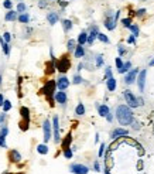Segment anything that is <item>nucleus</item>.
Here are the masks:
<instances>
[{"mask_svg":"<svg viewBox=\"0 0 154 174\" xmlns=\"http://www.w3.org/2000/svg\"><path fill=\"white\" fill-rule=\"evenodd\" d=\"M116 117H117V122L123 125V126H127L133 123V112L130 109V106L127 105H119L116 108Z\"/></svg>","mask_w":154,"mask_h":174,"instance_id":"nucleus-1","label":"nucleus"},{"mask_svg":"<svg viewBox=\"0 0 154 174\" xmlns=\"http://www.w3.org/2000/svg\"><path fill=\"white\" fill-rule=\"evenodd\" d=\"M55 67H57V70L59 72H67L68 70H69V67H71V61H69V58L67 57V55H64V57L61 58V59H58V61H55Z\"/></svg>","mask_w":154,"mask_h":174,"instance_id":"nucleus-2","label":"nucleus"},{"mask_svg":"<svg viewBox=\"0 0 154 174\" xmlns=\"http://www.w3.org/2000/svg\"><path fill=\"white\" fill-rule=\"evenodd\" d=\"M123 96H124V99H126L127 106H130V108H137V106H140V103H139V98H136L130 91H124Z\"/></svg>","mask_w":154,"mask_h":174,"instance_id":"nucleus-3","label":"nucleus"},{"mask_svg":"<svg viewBox=\"0 0 154 174\" xmlns=\"http://www.w3.org/2000/svg\"><path fill=\"white\" fill-rule=\"evenodd\" d=\"M55 86H57V82H54V81H48V82H47V85L43 88V92H44L45 95L48 96V101L51 102V105L54 103V102H52V95H55V94H54Z\"/></svg>","mask_w":154,"mask_h":174,"instance_id":"nucleus-4","label":"nucleus"},{"mask_svg":"<svg viewBox=\"0 0 154 174\" xmlns=\"http://www.w3.org/2000/svg\"><path fill=\"white\" fill-rule=\"evenodd\" d=\"M139 72H140V71H139L137 68H133V70H130L129 72H126V75H124V84H127V85L133 84L136 79H137Z\"/></svg>","mask_w":154,"mask_h":174,"instance_id":"nucleus-5","label":"nucleus"},{"mask_svg":"<svg viewBox=\"0 0 154 174\" xmlns=\"http://www.w3.org/2000/svg\"><path fill=\"white\" fill-rule=\"evenodd\" d=\"M103 24H105V27H106L108 30H110V31L115 30L116 24H117V21H116V19H115V14H112L109 12V13L106 14V19H105V23H103Z\"/></svg>","mask_w":154,"mask_h":174,"instance_id":"nucleus-6","label":"nucleus"},{"mask_svg":"<svg viewBox=\"0 0 154 174\" xmlns=\"http://www.w3.org/2000/svg\"><path fill=\"white\" fill-rule=\"evenodd\" d=\"M52 132H54V140H55V143H58L61 140V136H59V119H58V116H54V119H52Z\"/></svg>","mask_w":154,"mask_h":174,"instance_id":"nucleus-7","label":"nucleus"},{"mask_svg":"<svg viewBox=\"0 0 154 174\" xmlns=\"http://www.w3.org/2000/svg\"><path fill=\"white\" fill-rule=\"evenodd\" d=\"M43 130H44V142L47 143L52 136V125L50 123V120H44V123H43Z\"/></svg>","mask_w":154,"mask_h":174,"instance_id":"nucleus-8","label":"nucleus"},{"mask_svg":"<svg viewBox=\"0 0 154 174\" xmlns=\"http://www.w3.org/2000/svg\"><path fill=\"white\" fill-rule=\"evenodd\" d=\"M69 171L74 174H88L89 173V168L84 166V164H72L69 167Z\"/></svg>","mask_w":154,"mask_h":174,"instance_id":"nucleus-9","label":"nucleus"},{"mask_svg":"<svg viewBox=\"0 0 154 174\" xmlns=\"http://www.w3.org/2000/svg\"><path fill=\"white\" fill-rule=\"evenodd\" d=\"M146 75H147V71L143 70V71L139 72L137 75V86H139V91L143 92L144 91V86H146Z\"/></svg>","mask_w":154,"mask_h":174,"instance_id":"nucleus-10","label":"nucleus"},{"mask_svg":"<svg viewBox=\"0 0 154 174\" xmlns=\"http://www.w3.org/2000/svg\"><path fill=\"white\" fill-rule=\"evenodd\" d=\"M68 86H69V79L67 77H59L57 79V88L59 91H65Z\"/></svg>","mask_w":154,"mask_h":174,"instance_id":"nucleus-11","label":"nucleus"},{"mask_svg":"<svg viewBox=\"0 0 154 174\" xmlns=\"http://www.w3.org/2000/svg\"><path fill=\"white\" fill-rule=\"evenodd\" d=\"M54 99L59 105H65L67 103V94H65L64 91H58V92H55V95H54Z\"/></svg>","mask_w":154,"mask_h":174,"instance_id":"nucleus-12","label":"nucleus"},{"mask_svg":"<svg viewBox=\"0 0 154 174\" xmlns=\"http://www.w3.org/2000/svg\"><path fill=\"white\" fill-rule=\"evenodd\" d=\"M98 34H99V30H98L96 26H93L92 28H90V33L88 34V44L89 45L93 44V41L98 38Z\"/></svg>","mask_w":154,"mask_h":174,"instance_id":"nucleus-13","label":"nucleus"},{"mask_svg":"<svg viewBox=\"0 0 154 174\" xmlns=\"http://www.w3.org/2000/svg\"><path fill=\"white\" fill-rule=\"evenodd\" d=\"M129 132L126 129H123V128H117V129H115L113 132H112V135H110V137L115 140V139H117V137H123V136H127Z\"/></svg>","mask_w":154,"mask_h":174,"instance_id":"nucleus-14","label":"nucleus"},{"mask_svg":"<svg viewBox=\"0 0 154 174\" xmlns=\"http://www.w3.org/2000/svg\"><path fill=\"white\" fill-rule=\"evenodd\" d=\"M9 133V129L7 126H3L1 130H0V147H6V136Z\"/></svg>","mask_w":154,"mask_h":174,"instance_id":"nucleus-15","label":"nucleus"},{"mask_svg":"<svg viewBox=\"0 0 154 174\" xmlns=\"http://www.w3.org/2000/svg\"><path fill=\"white\" fill-rule=\"evenodd\" d=\"M98 113L102 116V117H106L110 113L109 106L108 105H98Z\"/></svg>","mask_w":154,"mask_h":174,"instance_id":"nucleus-16","label":"nucleus"},{"mask_svg":"<svg viewBox=\"0 0 154 174\" xmlns=\"http://www.w3.org/2000/svg\"><path fill=\"white\" fill-rule=\"evenodd\" d=\"M47 20H48V23H50L51 26H54V24H57L58 23L59 17H58V14L55 13V12H51V13L47 14Z\"/></svg>","mask_w":154,"mask_h":174,"instance_id":"nucleus-17","label":"nucleus"},{"mask_svg":"<svg viewBox=\"0 0 154 174\" xmlns=\"http://www.w3.org/2000/svg\"><path fill=\"white\" fill-rule=\"evenodd\" d=\"M106 86H108V89L110 91V92H113V91L116 89V86H117V82H116L115 77H110L106 79Z\"/></svg>","mask_w":154,"mask_h":174,"instance_id":"nucleus-18","label":"nucleus"},{"mask_svg":"<svg viewBox=\"0 0 154 174\" xmlns=\"http://www.w3.org/2000/svg\"><path fill=\"white\" fill-rule=\"evenodd\" d=\"M74 55H75L77 58H82V57H85L84 45L78 44V45H77V48H75V51H74Z\"/></svg>","mask_w":154,"mask_h":174,"instance_id":"nucleus-19","label":"nucleus"},{"mask_svg":"<svg viewBox=\"0 0 154 174\" xmlns=\"http://www.w3.org/2000/svg\"><path fill=\"white\" fill-rule=\"evenodd\" d=\"M17 13H19V12H13V10L7 12L6 17H4V19H6V21H14V20H17V19H19Z\"/></svg>","mask_w":154,"mask_h":174,"instance_id":"nucleus-20","label":"nucleus"},{"mask_svg":"<svg viewBox=\"0 0 154 174\" xmlns=\"http://www.w3.org/2000/svg\"><path fill=\"white\" fill-rule=\"evenodd\" d=\"M85 43H88V33L86 31H82L79 36H78V44L84 45Z\"/></svg>","mask_w":154,"mask_h":174,"instance_id":"nucleus-21","label":"nucleus"},{"mask_svg":"<svg viewBox=\"0 0 154 174\" xmlns=\"http://www.w3.org/2000/svg\"><path fill=\"white\" fill-rule=\"evenodd\" d=\"M71 142H72V135L71 133H68V135L65 136V139L62 140V149H68L71 146Z\"/></svg>","mask_w":154,"mask_h":174,"instance_id":"nucleus-22","label":"nucleus"},{"mask_svg":"<svg viewBox=\"0 0 154 174\" xmlns=\"http://www.w3.org/2000/svg\"><path fill=\"white\" fill-rule=\"evenodd\" d=\"M0 43H1V48H3L4 54L9 55V54H10V45H9V43L4 41V38H1V37H0Z\"/></svg>","mask_w":154,"mask_h":174,"instance_id":"nucleus-23","label":"nucleus"},{"mask_svg":"<svg viewBox=\"0 0 154 174\" xmlns=\"http://www.w3.org/2000/svg\"><path fill=\"white\" fill-rule=\"evenodd\" d=\"M62 27H64V31L68 33L69 30H72L74 24H72V21H71V20H62Z\"/></svg>","mask_w":154,"mask_h":174,"instance_id":"nucleus-24","label":"nucleus"},{"mask_svg":"<svg viewBox=\"0 0 154 174\" xmlns=\"http://www.w3.org/2000/svg\"><path fill=\"white\" fill-rule=\"evenodd\" d=\"M20 113H21V116L26 119L27 122H30V110H28V108H21Z\"/></svg>","mask_w":154,"mask_h":174,"instance_id":"nucleus-25","label":"nucleus"},{"mask_svg":"<svg viewBox=\"0 0 154 174\" xmlns=\"http://www.w3.org/2000/svg\"><path fill=\"white\" fill-rule=\"evenodd\" d=\"M75 113H77V115H79V116L85 115V106H84V103H78L77 108H75Z\"/></svg>","mask_w":154,"mask_h":174,"instance_id":"nucleus-26","label":"nucleus"},{"mask_svg":"<svg viewBox=\"0 0 154 174\" xmlns=\"http://www.w3.org/2000/svg\"><path fill=\"white\" fill-rule=\"evenodd\" d=\"M37 152H38L40 154H47V153H48V147H47V144H45V143L38 144V146H37Z\"/></svg>","mask_w":154,"mask_h":174,"instance_id":"nucleus-27","label":"nucleus"},{"mask_svg":"<svg viewBox=\"0 0 154 174\" xmlns=\"http://www.w3.org/2000/svg\"><path fill=\"white\" fill-rule=\"evenodd\" d=\"M17 20H19L20 23H24V24H26V23H28V21H30V16H28L27 13H21Z\"/></svg>","mask_w":154,"mask_h":174,"instance_id":"nucleus-28","label":"nucleus"},{"mask_svg":"<svg viewBox=\"0 0 154 174\" xmlns=\"http://www.w3.org/2000/svg\"><path fill=\"white\" fill-rule=\"evenodd\" d=\"M55 70H57V67H55V61H51V62H48V64H47V74H52Z\"/></svg>","mask_w":154,"mask_h":174,"instance_id":"nucleus-29","label":"nucleus"},{"mask_svg":"<svg viewBox=\"0 0 154 174\" xmlns=\"http://www.w3.org/2000/svg\"><path fill=\"white\" fill-rule=\"evenodd\" d=\"M129 30L132 31V34H133L134 37H139V34H140V30H139V26H136V24H132V26L129 27Z\"/></svg>","mask_w":154,"mask_h":174,"instance_id":"nucleus-30","label":"nucleus"},{"mask_svg":"<svg viewBox=\"0 0 154 174\" xmlns=\"http://www.w3.org/2000/svg\"><path fill=\"white\" fill-rule=\"evenodd\" d=\"M10 157H12V160L13 161H20L21 160V156H20V153L17 152V150H13V152L10 153Z\"/></svg>","mask_w":154,"mask_h":174,"instance_id":"nucleus-31","label":"nucleus"},{"mask_svg":"<svg viewBox=\"0 0 154 174\" xmlns=\"http://www.w3.org/2000/svg\"><path fill=\"white\" fill-rule=\"evenodd\" d=\"M130 68H132V62L130 61H127V62H124V65H123V68L120 70V74H126V72L130 71Z\"/></svg>","mask_w":154,"mask_h":174,"instance_id":"nucleus-32","label":"nucleus"},{"mask_svg":"<svg viewBox=\"0 0 154 174\" xmlns=\"http://www.w3.org/2000/svg\"><path fill=\"white\" fill-rule=\"evenodd\" d=\"M67 48H68L69 51H75V48H77V45H75V40H69V41L67 43Z\"/></svg>","mask_w":154,"mask_h":174,"instance_id":"nucleus-33","label":"nucleus"},{"mask_svg":"<svg viewBox=\"0 0 154 174\" xmlns=\"http://www.w3.org/2000/svg\"><path fill=\"white\" fill-rule=\"evenodd\" d=\"M115 62H116V68H117V71H120V70L123 68V65H124V62L122 61V58L117 57V58L115 59Z\"/></svg>","mask_w":154,"mask_h":174,"instance_id":"nucleus-34","label":"nucleus"},{"mask_svg":"<svg viewBox=\"0 0 154 174\" xmlns=\"http://www.w3.org/2000/svg\"><path fill=\"white\" fill-rule=\"evenodd\" d=\"M98 40H100L102 43H106V44L109 43V38H108V36H106V34H103V33H99V34H98Z\"/></svg>","mask_w":154,"mask_h":174,"instance_id":"nucleus-35","label":"nucleus"},{"mask_svg":"<svg viewBox=\"0 0 154 174\" xmlns=\"http://www.w3.org/2000/svg\"><path fill=\"white\" fill-rule=\"evenodd\" d=\"M26 10H27V6L24 3H19L17 4V12L19 13H26Z\"/></svg>","mask_w":154,"mask_h":174,"instance_id":"nucleus-36","label":"nucleus"},{"mask_svg":"<svg viewBox=\"0 0 154 174\" xmlns=\"http://www.w3.org/2000/svg\"><path fill=\"white\" fill-rule=\"evenodd\" d=\"M64 157L65 159H72V149H65L64 150Z\"/></svg>","mask_w":154,"mask_h":174,"instance_id":"nucleus-37","label":"nucleus"},{"mask_svg":"<svg viewBox=\"0 0 154 174\" xmlns=\"http://www.w3.org/2000/svg\"><path fill=\"white\" fill-rule=\"evenodd\" d=\"M12 109V103H10V101H4V103H3V110L4 112H7V110Z\"/></svg>","mask_w":154,"mask_h":174,"instance_id":"nucleus-38","label":"nucleus"},{"mask_svg":"<svg viewBox=\"0 0 154 174\" xmlns=\"http://www.w3.org/2000/svg\"><path fill=\"white\" fill-rule=\"evenodd\" d=\"M102 65H103V57L102 55H96V67L100 68Z\"/></svg>","mask_w":154,"mask_h":174,"instance_id":"nucleus-39","label":"nucleus"},{"mask_svg":"<svg viewBox=\"0 0 154 174\" xmlns=\"http://www.w3.org/2000/svg\"><path fill=\"white\" fill-rule=\"evenodd\" d=\"M122 24L124 27H127V28H129V27L132 26V19H123L122 20Z\"/></svg>","mask_w":154,"mask_h":174,"instance_id":"nucleus-40","label":"nucleus"},{"mask_svg":"<svg viewBox=\"0 0 154 174\" xmlns=\"http://www.w3.org/2000/svg\"><path fill=\"white\" fill-rule=\"evenodd\" d=\"M113 77L112 75V70H110V67H106V71H105V79H108V78Z\"/></svg>","mask_w":154,"mask_h":174,"instance_id":"nucleus-41","label":"nucleus"},{"mask_svg":"<svg viewBox=\"0 0 154 174\" xmlns=\"http://www.w3.org/2000/svg\"><path fill=\"white\" fill-rule=\"evenodd\" d=\"M82 81H84V78L81 77V75H75V77H74V81H72V82H74V84H81Z\"/></svg>","mask_w":154,"mask_h":174,"instance_id":"nucleus-42","label":"nucleus"},{"mask_svg":"<svg viewBox=\"0 0 154 174\" xmlns=\"http://www.w3.org/2000/svg\"><path fill=\"white\" fill-rule=\"evenodd\" d=\"M3 6L6 7V9H9V10H10V9L13 7V3H12V0H4V3H3Z\"/></svg>","mask_w":154,"mask_h":174,"instance_id":"nucleus-43","label":"nucleus"},{"mask_svg":"<svg viewBox=\"0 0 154 174\" xmlns=\"http://www.w3.org/2000/svg\"><path fill=\"white\" fill-rule=\"evenodd\" d=\"M146 14V9H139L137 12H136V16L137 17H141V16H144Z\"/></svg>","mask_w":154,"mask_h":174,"instance_id":"nucleus-44","label":"nucleus"},{"mask_svg":"<svg viewBox=\"0 0 154 174\" xmlns=\"http://www.w3.org/2000/svg\"><path fill=\"white\" fill-rule=\"evenodd\" d=\"M117 50H119V54H120V55H123V54L126 52V48H124V47H123L122 44L117 45Z\"/></svg>","mask_w":154,"mask_h":174,"instance_id":"nucleus-45","label":"nucleus"},{"mask_svg":"<svg viewBox=\"0 0 154 174\" xmlns=\"http://www.w3.org/2000/svg\"><path fill=\"white\" fill-rule=\"evenodd\" d=\"M105 147H106V144H105V143H102V144H100V147H99V157H102V156H103Z\"/></svg>","mask_w":154,"mask_h":174,"instance_id":"nucleus-46","label":"nucleus"},{"mask_svg":"<svg viewBox=\"0 0 154 174\" xmlns=\"http://www.w3.org/2000/svg\"><path fill=\"white\" fill-rule=\"evenodd\" d=\"M127 43H129V44H133V45L136 44V40H134V36H133V34H132V36L127 38Z\"/></svg>","mask_w":154,"mask_h":174,"instance_id":"nucleus-47","label":"nucleus"},{"mask_svg":"<svg viewBox=\"0 0 154 174\" xmlns=\"http://www.w3.org/2000/svg\"><path fill=\"white\" fill-rule=\"evenodd\" d=\"M3 38H4V41H10L12 40V36H10V33H4V36H3Z\"/></svg>","mask_w":154,"mask_h":174,"instance_id":"nucleus-48","label":"nucleus"},{"mask_svg":"<svg viewBox=\"0 0 154 174\" xmlns=\"http://www.w3.org/2000/svg\"><path fill=\"white\" fill-rule=\"evenodd\" d=\"M93 168H95V171H100V166H99V161H95V163H93Z\"/></svg>","mask_w":154,"mask_h":174,"instance_id":"nucleus-49","label":"nucleus"},{"mask_svg":"<svg viewBox=\"0 0 154 174\" xmlns=\"http://www.w3.org/2000/svg\"><path fill=\"white\" fill-rule=\"evenodd\" d=\"M38 6L44 9V7L47 6V0H40V1H38Z\"/></svg>","mask_w":154,"mask_h":174,"instance_id":"nucleus-50","label":"nucleus"},{"mask_svg":"<svg viewBox=\"0 0 154 174\" xmlns=\"http://www.w3.org/2000/svg\"><path fill=\"white\" fill-rule=\"evenodd\" d=\"M4 101H6V99H4V96H3V95L0 94V106H3V103H4Z\"/></svg>","mask_w":154,"mask_h":174,"instance_id":"nucleus-51","label":"nucleus"},{"mask_svg":"<svg viewBox=\"0 0 154 174\" xmlns=\"http://www.w3.org/2000/svg\"><path fill=\"white\" fill-rule=\"evenodd\" d=\"M106 119H108V122H112V120H113V116H112V113H109V115L106 116Z\"/></svg>","mask_w":154,"mask_h":174,"instance_id":"nucleus-52","label":"nucleus"},{"mask_svg":"<svg viewBox=\"0 0 154 174\" xmlns=\"http://www.w3.org/2000/svg\"><path fill=\"white\" fill-rule=\"evenodd\" d=\"M4 117H6V115H4V113H1V115H0V123L4 122Z\"/></svg>","mask_w":154,"mask_h":174,"instance_id":"nucleus-53","label":"nucleus"},{"mask_svg":"<svg viewBox=\"0 0 154 174\" xmlns=\"http://www.w3.org/2000/svg\"><path fill=\"white\" fill-rule=\"evenodd\" d=\"M78 70H79V71H81V70H84V64H79V65H78Z\"/></svg>","mask_w":154,"mask_h":174,"instance_id":"nucleus-54","label":"nucleus"},{"mask_svg":"<svg viewBox=\"0 0 154 174\" xmlns=\"http://www.w3.org/2000/svg\"><path fill=\"white\" fill-rule=\"evenodd\" d=\"M148 65H150V67H153V65H154V59H151V61L148 62Z\"/></svg>","mask_w":154,"mask_h":174,"instance_id":"nucleus-55","label":"nucleus"},{"mask_svg":"<svg viewBox=\"0 0 154 174\" xmlns=\"http://www.w3.org/2000/svg\"><path fill=\"white\" fill-rule=\"evenodd\" d=\"M0 85H1V75H0Z\"/></svg>","mask_w":154,"mask_h":174,"instance_id":"nucleus-56","label":"nucleus"}]
</instances>
